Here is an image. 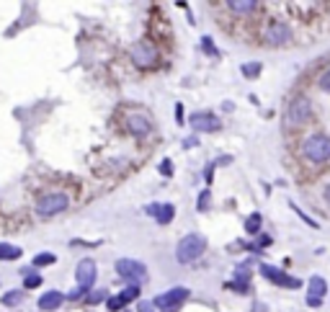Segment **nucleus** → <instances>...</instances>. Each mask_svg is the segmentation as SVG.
I'll list each match as a JSON object with an SVG mask.
<instances>
[{
  "label": "nucleus",
  "mask_w": 330,
  "mask_h": 312,
  "mask_svg": "<svg viewBox=\"0 0 330 312\" xmlns=\"http://www.w3.org/2000/svg\"><path fill=\"white\" fill-rule=\"evenodd\" d=\"M204 250H206V237L199 235V232H191V235H186V237L178 243L176 258H178V263H191V261L201 258V255H204Z\"/></svg>",
  "instance_id": "1"
},
{
  "label": "nucleus",
  "mask_w": 330,
  "mask_h": 312,
  "mask_svg": "<svg viewBox=\"0 0 330 312\" xmlns=\"http://www.w3.org/2000/svg\"><path fill=\"white\" fill-rule=\"evenodd\" d=\"M309 116H312V104H309L307 96H294L287 106V116H284V124L297 129V126L307 124Z\"/></svg>",
  "instance_id": "2"
},
{
  "label": "nucleus",
  "mask_w": 330,
  "mask_h": 312,
  "mask_svg": "<svg viewBox=\"0 0 330 312\" xmlns=\"http://www.w3.org/2000/svg\"><path fill=\"white\" fill-rule=\"evenodd\" d=\"M302 155L309 163H325L330 160V137L328 134H312L302 145Z\"/></svg>",
  "instance_id": "3"
},
{
  "label": "nucleus",
  "mask_w": 330,
  "mask_h": 312,
  "mask_svg": "<svg viewBox=\"0 0 330 312\" xmlns=\"http://www.w3.org/2000/svg\"><path fill=\"white\" fill-rule=\"evenodd\" d=\"M129 57L140 70H150V67L158 65L160 52H158V47H155L152 42H137L132 47V52H129Z\"/></svg>",
  "instance_id": "4"
},
{
  "label": "nucleus",
  "mask_w": 330,
  "mask_h": 312,
  "mask_svg": "<svg viewBox=\"0 0 330 312\" xmlns=\"http://www.w3.org/2000/svg\"><path fill=\"white\" fill-rule=\"evenodd\" d=\"M186 299H188V289L186 287H173V289H168V291H163V294L155 297L152 305L160 312H176Z\"/></svg>",
  "instance_id": "5"
},
{
  "label": "nucleus",
  "mask_w": 330,
  "mask_h": 312,
  "mask_svg": "<svg viewBox=\"0 0 330 312\" xmlns=\"http://www.w3.org/2000/svg\"><path fill=\"white\" fill-rule=\"evenodd\" d=\"M70 199L67 194H60V191H54V194H44L39 196V204H36V212L41 217H52V214H60L62 209H67Z\"/></svg>",
  "instance_id": "6"
},
{
  "label": "nucleus",
  "mask_w": 330,
  "mask_h": 312,
  "mask_svg": "<svg viewBox=\"0 0 330 312\" xmlns=\"http://www.w3.org/2000/svg\"><path fill=\"white\" fill-rule=\"evenodd\" d=\"M258 271H261L263 279H268L271 284H276V287H289V289H299L302 287L299 279L289 276L287 271H281V269H276V266H271V263H261Z\"/></svg>",
  "instance_id": "7"
},
{
  "label": "nucleus",
  "mask_w": 330,
  "mask_h": 312,
  "mask_svg": "<svg viewBox=\"0 0 330 312\" xmlns=\"http://www.w3.org/2000/svg\"><path fill=\"white\" fill-rule=\"evenodd\" d=\"M116 271H119V276L129 279L134 284L147 279V266L140 263V261H134V258H119L116 261Z\"/></svg>",
  "instance_id": "8"
},
{
  "label": "nucleus",
  "mask_w": 330,
  "mask_h": 312,
  "mask_svg": "<svg viewBox=\"0 0 330 312\" xmlns=\"http://www.w3.org/2000/svg\"><path fill=\"white\" fill-rule=\"evenodd\" d=\"M289 39H291V31H289V26L281 23V21H271L263 29V44H268V47H284Z\"/></svg>",
  "instance_id": "9"
},
{
  "label": "nucleus",
  "mask_w": 330,
  "mask_h": 312,
  "mask_svg": "<svg viewBox=\"0 0 330 312\" xmlns=\"http://www.w3.org/2000/svg\"><path fill=\"white\" fill-rule=\"evenodd\" d=\"M188 124H191V129L199 132V134H206V132H219L222 129V122L214 116V114H204V111H199V114H191L188 116Z\"/></svg>",
  "instance_id": "10"
},
{
  "label": "nucleus",
  "mask_w": 330,
  "mask_h": 312,
  "mask_svg": "<svg viewBox=\"0 0 330 312\" xmlns=\"http://www.w3.org/2000/svg\"><path fill=\"white\" fill-rule=\"evenodd\" d=\"M75 276H78V287L85 289V291H90V287H93V281H96V263L90 261V258H82V261L78 263Z\"/></svg>",
  "instance_id": "11"
},
{
  "label": "nucleus",
  "mask_w": 330,
  "mask_h": 312,
  "mask_svg": "<svg viewBox=\"0 0 330 312\" xmlns=\"http://www.w3.org/2000/svg\"><path fill=\"white\" fill-rule=\"evenodd\" d=\"M126 129H129V134H134V137H147L152 132V124H150V119L144 114L132 111L129 116H126Z\"/></svg>",
  "instance_id": "12"
},
{
  "label": "nucleus",
  "mask_w": 330,
  "mask_h": 312,
  "mask_svg": "<svg viewBox=\"0 0 330 312\" xmlns=\"http://www.w3.org/2000/svg\"><path fill=\"white\" fill-rule=\"evenodd\" d=\"M144 212L150 217H155L158 225H168V222H173V217H176V207L173 204H147Z\"/></svg>",
  "instance_id": "13"
},
{
  "label": "nucleus",
  "mask_w": 330,
  "mask_h": 312,
  "mask_svg": "<svg viewBox=\"0 0 330 312\" xmlns=\"http://www.w3.org/2000/svg\"><path fill=\"white\" fill-rule=\"evenodd\" d=\"M62 302H65V297H62L60 291H47V294L39 297V310L41 312H52V310H57Z\"/></svg>",
  "instance_id": "14"
},
{
  "label": "nucleus",
  "mask_w": 330,
  "mask_h": 312,
  "mask_svg": "<svg viewBox=\"0 0 330 312\" xmlns=\"http://www.w3.org/2000/svg\"><path fill=\"white\" fill-rule=\"evenodd\" d=\"M325 291H328V281L323 276H312L307 284V297H320L323 299L325 297Z\"/></svg>",
  "instance_id": "15"
},
{
  "label": "nucleus",
  "mask_w": 330,
  "mask_h": 312,
  "mask_svg": "<svg viewBox=\"0 0 330 312\" xmlns=\"http://www.w3.org/2000/svg\"><path fill=\"white\" fill-rule=\"evenodd\" d=\"M255 0H227V8L230 11H235V13H250V11H255Z\"/></svg>",
  "instance_id": "16"
},
{
  "label": "nucleus",
  "mask_w": 330,
  "mask_h": 312,
  "mask_svg": "<svg viewBox=\"0 0 330 312\" xmlns=\"http://www.w3.org/2000/svg\"><path fill=\"white\" fill-rule=\"evenodd\" d=\"M21 258V248L11 243H0V261H16Z\"/></svg>",
  "instance_id": "17"
},
{
  "label": "nucleus",
  "mask_w": 330,
  "mask_h": 312,
  "mask_svg": "<svg viewBox=\"0 0 330 312\" xmlns=\"http://www.w3.org/2000/svg\"><path fill=\"white\" fill-rule=\"evenodd\" d=\"M119 299H122L124 302V305H129V302L132 299H137V297H140V284H132V287H126L124 291H119V294H116Z\"/></svg>",
  "instance_id": "18"
},
{
  "label": "nucleus",
  "mask_w": 330,
  "mask_h": 312,
  "mask_svg": "<svg viewBox=\"0 0 330 312\" xmlns=\"http://www.w3.org/2000/svg\"><path fill=\"white\" fill-rule=\"evenodd\" d=\"M261 222H263V217L258 214V212H253L250 217L245 219V230H248V235H255L261 230Z\"/></svg>",
  "instance_id": "19"
},
{
  "label": "nucleus",
  "mask_w": 330,
  "mask_h": 312,
  "mask_svg": "<svg viewBox=\"0 0 330 312\" xmlns=\"http://www.w3.org/2000/svg\"><path fill=\"white\" fill-rule=\"evenodd\" d=\"M21 299H23V291L13 289V291H5V294H3V305L5 307H16V305H21Z\"/></svg>",
  "instance_id": "20"
},
{
  "label": "nucleus",
  "mask_w": 330,
  "mask_h": 312,
  "mask_svg": "<svg viewBox=\"0 0 330 312\" xmlns=\"http://www.w3.org/2000/svg\"><path fill=\"white\" fill-rule=\"evenodd\" d=\"M240 70H243V75H245V78H250V80H253V78H258V75H261L263 65H261V62H245V65H243Z\"/></svg>",
  "instance_id": "21"
},
{
  "label": "nucleus",
  "mask_w": 330,
  "mask_h": 312,
  "mask_svg": "<svg viewBox=\"0 0 330 312\" xmlns=\"http://www.w3.org/2000/svg\"><path fill=\"white\" fill-rule=\"evenodd\" d=\"M41 276L39 273H31V271H26V279H23V287L26 289H36V287H41Z\"/></svg>",
  "instance_id": "22"
},
{
  "label": "nucleus",
  "mask_w": 330,
  "mask_h": 312,
  "mask_svg": "<svg viewBox=\"0 0 330 312\" xmlns=\"http://www.w3.org/2000/svg\"><path fill=\"white\" fill-rule=\"evenodd\" d=\"M54 261H57V255H54V253H39L34 258V266H52Z\"/></svg>",
  "instance_id": "23"
},
{
  "label": "nucleus",
  "mask_w": 330,
  "mask_h": 312,
  "mask_svg": "<svg viewBox=\"0 0 330 312\" xmlns=\"http://www.w3.org/2000/svg\"><path fill=\"white\" fill-rule=\"evenodd\" d=\"M209 196H212V194H209V188H204V191L199 194V201H196V209H199V212H204V209L209 207Z\"/></svg>",
  "instance_id": "24"
},
{
  "label": "nucleus",
  "mask_w": 330,
  "mask_h": 312,
  "mask_svg": "<svg viewBox=\"0 0 330 312\" xmlns=\"http://www.w3.org/2000/svg\"><path fill=\"white\" fill-rule=\"evenodd\" d=\"M108 294H106V289H98V291H90V294H88V302H90V305H98V302H103Z\"/></svg>",
  "instance_id": "25"
},
{
  "label": "nucleus",
  "mask_w": 330,
  "mask_h": 312,
  "mask_svg": "<svg viewBox=\"0 0 330 312\" xmlns=\"http://www.w3.org/2000/svg\"><path fill=\"white\" fill-rule=\"evenodd\" d=\"M289 207H291V209H294V212H297V214H299V217H302V222H307V225H309V227H315V230H317V227H320V225H317V222H315V219H312V217H307V214H305V212H302V209H299V207H297V204H289Z\"/></svg>",
  "instance_id": "26"
},
{
  "label": "nucleus",
  "mask_w": 330,
  "mask_h": 312,
  "mask_svg": "<svg viewBox=\"0 0 330 312\" xmlns=\"http://www.w3.org/2000/svg\"><path fill=\"white\" fill-rule=\"evenodd\" d=\"M201 47L206 49V54H212V57H217V47H214V42L209 39V36H204V39H201Z\"/></svg>",
  "instance_id": "27"
},
{
  "label": "nucleus",
  "mask_w": 330,
  "mask_h": 312,
  "mask_svg": "<svg viewBox=\"0 0 330 312\" xmlns=\"http://www.w3.org/2000/svg\"><path fill=\"white\" fill-rule=\"evenodd\" d=\"M320 88H323L325 93H330V67L323 72V75H320Z\"/></svg>",
  "instance_id": "28"
},
{
  "label": "nucleus",
  "mask_w": 330,
  "mask_h": 312,
  "mask_svg": "<svg viewBox=\"0 0 330 312\" xmlns=\"http://www.w3.org/2000/svg\"><path fill=\"white\" fill-rule=\"evenodd\" d=\"M160 173H163L165 178H170V176H173V163H170V160H163V163H160Z\"/></svg>",
  "instance_id": "29"
},
{
  "label": "nucleus",
  "mask_w": 330,
  "mask_h": 312,
  "mask_svg": "<svg viewBox=\"0 0 330 312\" xmlns=\"http://www.w3.org/2000/svg\"><path fill=\"white\" fill-rule=\"evenodd\" d=\"M106 305H108V310H111V312H119V310H122V307H124V302H122V299H119V297H111V299H108V302H106Z\"/></svg>",
  "instance_id": "30"
},
{
  "label": "nucleus",
  "mask_w": 330,
  "mask_h": 312,
  "mask_svg": "<svg viewBox=\"0 0 330 312\" xmlns=\"http://www.w3.org/2000/svg\"><path fill=\"white\" fill-rule=\"evenodd\" d=\"M137 312H158V310H155V305H152V302H140V305H137Z\"/></svg>",
  "instance_id": "31"
},
{
  "label": "nucleus",
  "mask_w": 330,
  "mask_h": 312,
  "mask_svg": "<svg viewBox=\"0 0 330 312\" xmlns=\"http://www.w3.org/2000/svg\"><path fill=\"white\" fill-rule=\"evenodd\" d=\"M227 289H235V291H248V284L243 281H230V284H225Z\"/></svg>",
  "instance_id": "32"
},
{
  "label": "nucleus",
  "mask_w": 330,
  "mask_h": 312,
  "mask_svg": "<svg viewBox=\"0 0 330 312\" xmlns=\"http://www.w3.org/2000/svg\"><path fill=\"white\" fill-rule=\"evenodd\" d=\"M85 294H88V291L78 287V289H72V291H70V294H67V299H80V297H85Z\"/></svg>",
  "instance_id": "33"
},
{
  "label": "nucleus",
  "mask_w": 330,
  "mask_h": 312,
  "mask_svg": "<svg viewBox=\"0 0 330 312\" xmlns=\"http://www.w3.org/2000/svg\"><path fill=\"white\" fill-rule=\"evenodd\" d=\"M273 240H271V235H261L258 237V245H255V248H266V245H271Z\"/></svg>",
  "instance_id": "34"
},
{
  "label": "nucleus",
  "mask_w": 330,
  "mask_h": 312,
  "mask_svg": "<svg viewBox=\"0 0 330 312\" xmlns=\"http://www.w3.org/2000/svg\"><path fill=\"white\" fill-rule=\"evenodd\" d=\"M214 168H217V163H212V165H209V168L204 170V178H206V183H209V181L214 178V176H212V173H214Z\"/></svg>",
  "instance_id": "35"
},
{
  "label": "nucleus",
  "mask_w": 330,
  "mask_h": 312,
  "mask_svg": "<svg viewBox=\"0 0 330 312\" xmlns=\"http://www.w3.org/2000/svg\"><path fill=\"white\" fill-rule=\"evenodd\" d=\"M307 305L309 307H320V305H323V299H320V297H307Z\"/></svg>",
  "instance_id": "36"
},
{
  "label": "nucleus",
  "mask_w": 330,
  "mask_h": 312,
  "mask_svg": "<svg viewBox=\"0 0 330 312\" xmlns=\"http://www.w3.org/2000/svg\"><path fill=\"white\" fill-rule=\"evenodd\" d=\"M176 122L183 124V106H181V104H176Z\"/></svg>",
  "instance_id": "37"
},
{
  "label": "nucleus",
  "mask_w": 330,
  "mask_h": 312,
  "mask_svg": "<svg viewBox=\"0 0 330 312\" xmlns=\"http://www.w3.org/2000/svg\"><path fill=\"white\" fill-rule=\"evenodd\" d=\"M325 201H328V204H330V183H328V186H325Z\"/></svg>",
  "instance_id": "38"
}]
</instances>
